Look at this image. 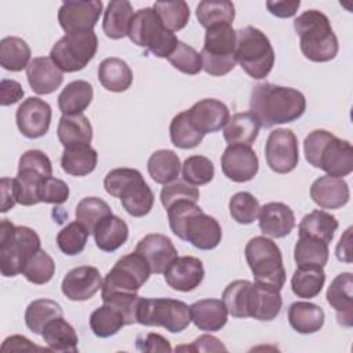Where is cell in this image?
Listing matches in <instances>:
<instances>
[{
    "instance_id": "obj_2",
    "label": "cell",
    "mask_w": 353,
    "mask_h": 353,
    "mask_svg": "<svg viewBox=\"0 0 353 353\" xmlns=\"http://www.w3.org/2000/svg\"><path fill=\"white\" fill-rule=\"evenodd\" d=\"M167 216L172 233L199 250H214L221 243L222 229L219 222L204 214L194 201L174 203L167 208Z\"/></svg>"
},
{
    "instance_id": "obj_30",
    "label": "cell",
    "mask_w": 353,
    "mask_h": 353,
    "mask_svg": "<svg viewBox=\"0 0 353 353\" xmlns=\"http://www.w3.org/2000/svg\"><path fill=\"white\" fill-rule=\"evenodd\" d=\"M92 234L101 251L113 252L127 241L128 226L120 216L110 214L95 226Z\"/></svg>"
},
{
    "instance_id": "obj_51",
    "label": "cell",
    "mask_w": 353,
    "mask_h": 353,
    "mask_svg": "<svg viewBox=\"0 0 353 353\" xmlns=\"http://www.w3.org/2000/svg\"><path fill=\"white\" fill-rule=\"evenodd\" d=\"M88 236V230L80 222H70L57 234V244L65 255L73 256L83 252Z\"/></svg>"
},
{
    "instance_id": "obj_17",
    "label": "cell",
    "mask_w": 353,
    "mask_h": 353,
    "mask_svg": "<svg viewBox=\"0 0 353 353\" xmlns=\"http://www.w3.org/2000/svg\"><path fill=\"white\" fill-rule=\"evenodd\" d=\"M101 0L63 1L58 11V22L66 33L92 30L102 14Z\"/></svg>"
},
{
    "instance_id": "obj_29",
    "label": "cell",
    "mask_w": 353,
    "mask_h": 353,
    "mask_svg": "<svg viewBox=\"0 0 353 353\" xmlns=\"http://www.w3.org/2000/svg\"><path fill=\"white\" fill-rule=\"evenodd\" d=\"M57 135L63 148L90 145L92 141V127L83 114H62L57 127Z\"/></svg>"
},
{
    "instance_id": "obj_21",
    "label": "cell",
    "mask_w": 353,
    "mask_h": 353,
    "mask_svg": "<svg viewBox=\"0 0 353 353\" xmlns=\"http://www.w3.org/2000/svg\"><path fill=\"white\" fill-rule=\"evenodd\" d=\"M163 274L165 283L172 290L189 292L201 284L204 279V266L196 256H176Z\"/></svg>"
},
{
    "instance_id": "obj_12",
    "label": "cell",
    "mask_w": 353,
    "mask_h": 353,
    "mask_svg": "<svg viewBox=\"0 0 353 353\" xmlns=\"http://www.w3.org/2000/svg\"><path fill=\"white\" fill-rule=\"evenodd\" d=\"M48 176H52V164L48 156L37 149L26 150L19 157L18 174L14 178L17 203L26 207L40 203L39 189Z\"/></svg>"
},
{
    "instance_id": "obj_41",
    "label": "cell",
    "mask_w": 353,
    "mask_h": 353,
    "mask_svg": "<svg viewBox=\"0 0 353 353\" xmlns=\"http://www.w3.org/2000/svg\"><path fill=\"white\" fill-rule=\"evenodd\" d=\"M30 47L15 36H7L0 41V65L10 72H21L30 63Z\"/></svg>"
},
{
    "instance_id": "obj_6",
    "label": "cell",
    "mask_w": 353,
    "mask_h": 353,
    "mask_svg": "<svg viewBox=\"0 0 353 353\" xmlns=\"http://www.w3.org/2000/svg\"><path fill=\"white\" fill-rule=\"evenodd\" d=\"M40 237L28 226H15L8 219L0 222V272L14 277L23 272L26 262L39 251Z\"/></svg>"
},
{
    "instance_id": "obj_43",
    "label": "cell",
    "mask_w": 353,
    "mask_h": 353,
    "mask_svg": "<svg viewBox=\"0 0 353 353\" xmlns=\"http://www.w3.org/2000/svg\"><path fill=\"white\" fill-rule=\"evenodd\" d=\"M125 324L123 313L109 303L97 307L90 316V328L98 338L116 335Z\"/></svg>"
},
{
    "instance_id": "obj_19",
    "label": "cell",
    "mask_w": 353,
    "mask_h": 353,
    "mask_svg": "<svg viewBox=\"0 0 353 353\" xmlns=\"http://www.w3.org/2000/svg\"><path fill=\"white\" fill-rule=\"evenodd\" d=\"M186 114L192 125L203 135L219 131L230 119L228 106L214 98L200 99L186 110Z\"/></svg>"
},
{
    "instance_id": "obj_26",
    "label": "cell",
    "mask_w": 353,
    "mask_h": 353,
    "mask_svg": "<svg viewBox=\"0 0 353 353\" xmlns=\"http://www.w3.org/2000/svg\"><path fill=\"white\" fill-rule=\"evenodd\" d=\"M259 229L265 236L285 237L295 228L294 211L284 203H266L259 208Z\"/></svg>"
},
{
    "instance_id": "obj_18",
    "label": "cell",
    "mask_w": 353,
    "mask_h": 353,
    "mask_svg": "<svg viewBox=\"0 0 353 353\" xmlns=\"http://www.w3.org/2000/svg\"><path fill=\"white\" fill-rule=\"evenodd\" d=\"M221 167L225 176L233 182H248L259 170L256 153L248 145H228L221 157Z\"/></svg>"
},
{
    "instance_id": "obj_36",
    "label": "cell",
    "mask_w": 353,
    "mask_h": 353,
    "mask_svg": "<svg viewBox=\"0 0 353 353\" xmlns=\"http://www.w3.org/2000/svg\"><path fill=\"white\" fill-rule=\"evenodd\" d=\"M92 98V85L85 80H74L61 91L58 106L62 114H80L88 108Z\"/></svg>"
},
{
    "instance_id": "obj_3",
    "label": "cell",
    "mask_w": 353,
    "mask_h": 353,
    "mask_svg": "<svg viewBox=\"0 0 353 353\" xmlns=\"http://www.w3.org/2000/svg\"><path fill=\"white\" fill-rule=\"evenodd\" d=\"M306 161L330 176L343 178L353 171V148L327 130H314L303 141Z\"/></svg>"
},
{
    "instance_id": "obj_13",
    "label": "cell",
    "mask_w": 353,
    "mask_h": 353,
    "mask_svg": "<svg viewBox=\"0 0 353 353\" xmlns=\"http://www.w3.org/2000/svg\"><path fill=\"white\" fill-rule=\"evenodd\" d=\"M98 50V37L94 30L66 33L50 51L52 62L66 73L84 69L95 57Z\"/></svg>"
},
{
    "instance_id": "obj_57",
    "label": "cell",
    "mask_w": 353,
    "mask_h": 353,
    "mask_svg": "<svg viewBox=\"0 0 353 353\" xmlns=\"http://www.w3.org/2000/svg\"><path fill=\"white\" fill-rule=\"evenodd\" d=\"M135 342H137V349L139 352H171L172 350L168 339L154 332L139 335Z\"/></svg>"
},
{
    "instance_id": "obj_8",
    "label": "cell",
    "mask_w": 353,
    "mask_h": 353,
    "mask_svg": "<svg viewBox=\"0 0 353 353\" xmlns=\"http://www.w3.org/2000/svg\"><path fill=\"white\" fill-rule=\"evenodd\" d=\"M236 36L234 54L241 69L255 80L265 79L274 65V51L268 36L254 26L239 29Z\"/></svg>"
},
{
    "instance_id": "obj_33",
    "label": "cell",
    "mask_w": 353,
    "mask_h": 353,
    "mask_svg": "<svg viewBox=\"0 0 353 353\" xmlns=\"http://www.w3.org/2000/svg\"><path fill=\"white\" fill-rule=\"evenodd\" d=\"M132 4L127 0L109 1L103 12L102 28L109 39L119 40L128 34L130 23L134 17Z\"/></svg>"
},
{
    "instance_id": "obj_22",
    "label": "cell",
    "mask_w": 353,
    "mask_h": 353,
    "mask_svg": "<svg viewBox=\"0 0 353 353\" xmlns=\"http://www.w3.org/2000/svg\"><path fill=\"white\" fill-rule=\"evenodd\" d=\"M102 287V277L94 266H79L69 270L61 284L62 294L70 301L91 299Z\"/></svg>"
},
{
    "instance_id": "obj_9",
    "label": "cell",
    "mask_w": 353,
    "mask_h": 353,
    "mask_svg": "<svg viewBox=\"0 0 353 353\" xmlns=\"http://www.w3.org/2000/svg\"><path fill=\"white\" fill-rule=\"evenodd\" d=\"M127 36L135 46L146 48L157 58H167L179 41L176 36L163 25L153 7L135 11Z\"/></svg>"
},
{
    "instance_id": "obj_46",
    "label": "cell",
    "mask_w": 353,
    "mask_h": 353,
    "mask_svg": "<svg viewBox=\"0 0 353 353\" xmlns=\"http://www.w3.org/2000/svg\"><path fill=\"white\" fill-rule=\"evenodd\" d=\"M170 138L172 145L179 149H193L201 143L204 135L192 125L186 110H183L171 120Z\"/></svg>"
},
{
    "instance_id": "obj_55",
    "label": "cell",
    "mask_w": 353,
    "mask_h": 353,
    "mask_svg": "<svg viewBox=\"0 0 353 353\" xmlns=\"http://www.w3.org/2000/svg\"><path fill=\"white\" fill-rule=\"evenodd\" d=\"M200 197V192L193 185H189L185 181H174L171 183L164 185V188L160 192V201L163 207L167 210L174 203L189 200V201H197Z\"/></svg>"
},
{
    "instance_id": "obj_11",
    "label": "cell",
    "mask_w": 353,
    "mask_h": 353,
    "mask_svg": "<svg viewBox=\"0 0 353 353\" xmlns=\"http://www.w3.org/2000/svg\"><path fill=\"white\" fill-rule=\"evenodd\" d=\"M192 321L190 306L171 298H142L137 309V323L146 327H163L178 334Z\"/></svg>"
},
{
    "instance_id": "obj_56",
    "label": "cell",
    "mask_w": 353,
    "mask_h": 353,
    "mask_svg": "<svg viewBox=\"0 0 353 353\" xmlns=\"http://www.w3.org/2000/svg\"><path fill=\"white\" fill-rule=\"evenodd\" d=\"M69 199V186L62 179L48 176L43 181L39 189L40 203L62 204Z\"/></svg>"
},
{
    "instance_id": "obj_25",
    "label": "cell",
    "mask_w": 353,
    "mask_h": 353,
    "mask_svg": "<svg viewBox=\"0 0 353 353\" xmlns=\"http://www.w3.org/2000/svg\"><path fill=\"white\" fill-rule=\"evenodd\" d=\"M30 88L39 95H47L58 90L63 81V72L50 57H37L26 68Z\"/></svg>"
},
{
    "instance_id": "obj_58",
    "label": "cell",
    "mask_w": 353,
    "mask_h": 353,
    "mask_svg": "<svg viewBox=\"0 0 353 353\" xmlns=\"http://www.w3.org/2000/svg\"><path fill=\"white\" fill-rule=\"evenodd\" d=\"M178 350L186 349L190 352H226V346L212 335H201L193 341L190 346H179Z\"/></svg>"
},
{
    "instance_id": "obj_37",
    "label": "cell",
    "mask_w": 353,
    "mask_h": 353,
    "mask_svg": "<svg viewBox=\"0 0 353 353\" xmlns=\"http://www.w3.org/2000/svg\"><path fill=\"white\" fill-rule=\"evenodd\" d=\"M98 161V153L90 145L65 148L61 157L62 170L73 176H84L91 174Z\"/></svg>"
},
{
    "instance_id": "obj_59",
    "label": "cell",
    "mask_w": 353,
    "mask_h": 353,
    "mask_svg": "<svg viewBox=\"0 0 353 353\" xmlns=\"http://www.w3.org/2000/svg\"><path fill=\"white\" fill-rule=\"evenodd\" d=\"M23 90L21 84L15 80L3 79L0 83V102L3 106H8L12 103H17L23 97Z\"/></svg>"
},
{
    "instance_id": "obj_42",
    "label": "cell",
    "mask_w": 353,
    "mask_h": 353,
    "mask_svg": "<svg viewBox=\"0 0 353 353\" xmlns=\"http://www.w3.org/2000/svg\"><path fill=\"white\" fill-rule=\"evenodd\" d=\"M328 244L309 236L299 234L295 248H294V259L298 266H320L328 262Z\"/></svg>"
},
{
    "instance_id": "obj_24",
    "label": "cell",
    "mask_w": 353,
    "mask_h": 353,
    "mask_svg": "<svg viewBox=\"0 0 353 353\" xmlns=\"http://www.w3.org/2000/svg\"><path fill=\"white\" fill-rule=\"evenodd\" d=\"M310 197L320 208L336 210L347 204L350 190L345 179L324 175L312 183Z\"/></svg>"
},
{
    "instance_id": "obj_15",
    "label": "cell",
    "mask_w": 353,
    "mask_h": 353,
    "mask_svg": "<svg viewBox=\"0 0 353 353\" xmlns=\"http://www.w3.org/2000/svg\"><path fill=\"white\" fill-rule=\"evenodd\" d=\"M265 157L269 168L277 174H288L299 161L298 139L291 130H273L265 145Z\"/></svg>"
},
{
    "instance_id": "obj_54",
    "label": "cell",
    "mask_w": 353,
    "mask_h": 353,
    "mask_svg": "<svg viewBox=\"0 0 353 353\" xmlns=\"http://www.w3.org/2000/svg\"><path fill=\"white\" fill-rule=\"evenodd\" d=\"M167 59L175 69L185 74H197L203 69L201 55L183 41H178Z\"/></svg>"
},
{
    "instance_id": "obj_45",
    "label": "cell",
    "mask_w": 353,
    "mask_h": 353,
    "mask_svg": "<svg viewBox=\"0 0 353 353\" xmlns=\"http://www.w3.org/2000/svg\"><path fill=\"white\" fill-rule=\"evenodd\" d=\"M62 316L63 310L58 302L44 298L34 299L25 310V324L32 332L41 335L43 328L48 321Z\"/></svg>"
},
{
    "instance_id": "obj_49",
    "label": "cell",
    "mask_w": 353,
    "mask_h": 353,
    "mask_svg": "<svg viewBox=\"0 0 353 353\" xmlns=\"http://www.w3.org/2000/svg\"><path fill=\"white\" fill-rule=\"evenodd\" d=\"M215 175L212 161L200 154L188 157L182 164V178L185 182L193 186H201L210 183Z\"/></svg>"
},
{
    "instance_id": "obj_39",
    "label": "cell",
    "mask_w": 353,
    "mask_h": 353,
    "mask_svg": "<svg viewBox=\"0 0 353 353\" xmlns=\"http://www.w3.org/2000/svg\"><path fill=\"white\" fill-rule=\"evenodd\" d=\"M338 229L336 218L323 210H313L306 214L298 226L299 234L319 239L327 244H330L334 239V234Z\"/></svg>"
},
{
    "instance_id": "obj_16",
    "label": "cell",
    "mask_w": 353,
    "mask_h": 353,
    "mask_svg": "<svg viewBox=\"0 0 353 353\" xmlns=\"http://www.w3.org/2000/svg\"><path fill=\"white\" fill-rule=\"evenodd\" d=\"M51 117V106L37 97L26 98L15 113L18 130L23 137L30 139L41 138L48 132Z\"/></svg>"
},
{
    "instance_id": "obj_52",
    "label": "cell",
    "mask_w": 353,
    "mask_h": 353,
    "mask_svg": "<svg viewBox=\"0 0 353 353\" xmlns=\"http://www.w3.org/2000/svg\"><path fill=\"white\" fill-rule=\"evenodd\" d=\"M259 201L250 192H239L229 201L230 216L240 225L252 223L259 214Z\"/></svg>"
},
{
    "instance_id": "obj_44",
    "label": "cell",
    "mask_w": 353,
    "mask_h": 353,
    "mask_svg": "<svg viewBox=\"0 0 353 353\" xmlns=\"http://www.w3.org/2000/svg\"><path fill=\"white\" fill-rule=\"evenodd\" d=\"M196 17L205 29L216 25H232L234 19V4L229 0H204L196 8Z\"/></svg>"
},
{
    "instance_id": "obj_38",
    "label": "cell",
    "mask_w": 353,
    "mask_h": 353,
    "mask_svg": "<svg viewBox=\"0 0 353 353\" xmlns=\"http://www.w3.org/2000/svg\"><path fill=\"white\" fill-rule=\"evenodd\" d=\"M181 160L174 150L160 149L150 154L148 160V172L156 183L167 185L178 179Z\"/></svg>"
},
{
    "instance_id": "obj_40",
    "label": "cell",
    "mask_w": 353,
    "mask_h": 353,
    "mask_svg": "<svg viewBox=\"0 0 353 353\" xmlns=\"http://www.w3.org/2000/svg\"><path fill=\"white\" fill-rule=\"evenodd\" d=\"M325 283V273L320 266H298L291 277V290L298 298L317 296Z\"/></svg>"
},
{
    "instance_id": "obj_23",
    "label": "cell",
    "mask_w": 353,
    "mask_h": 353,
    "mask_svg": "<svg viewBox=\"0 0 353 353\" xmlns=\"http://www.w3.org/2000/svg\"><path fill=\"white\" fill-rule=\"evenodd\" d=\"M327 302L336 313V320L342 327L353 325V274L339 273L327 290Z\"/></svg>"
},
{
    "instance_id": "obj_61",
    "label": "cell",
    "mask_w": 353,
    "mask_h": 353,
    "mask_svg": "<svg viewBox=\"0 0 353 353\" xmlns=\"http://www.w3.org/2000/svg\"><path fill=\"white\" fill-rule=\"evenodd\" d=\"M301 6L299 0L294 1H266L268 11L277 18H291L296 14Z\"/></svg>"
},
{
    "instance_id": "obj_10",
    "label": "cell",
    "mask_w": 353,
    "mask_h": 353,
    "mask_svg": "<svg viewBox=\"0 0 353 353\" xmlns=\"http://www.w3.org/2000/svg\"><path fill=\"white\" fill-rule=\"evenodd\" d=\"M204 46L200 52L203 70L211 76L228 74L236 66V30L223 23L205 29Z\"/></svg>"
},
{
    "instance_id": "obj_7",
    "label": "cell",
    "mask_w": 353,
    "mask_h": 353,
    "mask_svg": "<svg viewBox=\"0 0 353 353\" xmlns=\"http://www.w3.org/2000/svg\"><path fill=\"white\" fill-rule=\"evenodd\" d=\"M244 254L255 284L277 291L283 288L285 283L283 255L273 240L265 236L252 237L245 244Z\"/></svg>"
},
{
    "instance_id": "obj_50",
    "label": "cell",
    "mask_w": 353,
    "mask_h": 353,
    "mask_svg": "<svg viewBox=\"0 0 353 353\" xmlns=\"http://www.w3.org/2000/svg\"><path fill=\"white\" fill-rule=\"evenodd\" d=\"M251 284L248 280H234L223 290L222 302L233 317H247V295Z\"/></svg>"
},
{
    "instance_id": "obj_63",
    "label": "cell",
    "mask_w": 353,
    "mask_h": 353,
    "mask_svg": "<svg viewBox=\"0 0 353 353\" xmlns=\"http://www.w3.org/2000/svg\"><path fill=\"white\" fill-rule=\"evenodd\" d=\"M350 245H352V228H347L346 232L343 233V236L341 237V240H339V243L336 245V250H335L336 258L339 261L346 262V263L352 262Z\"/></svg>"
},
{
    "instance_id": "obj_32",
    "label": "cell",
    "mask_w": 353,
    "mask_h": 353,
    "mask_svg": "<svg viewBox=\"0 0 353 353\" xmlns=\"http://www.w3.org/2000/svg\"><path fill=\"white\" fill-rule=\"evenodd\" d=\"M324 310L312 302L298 301L288 307V323L299 334H314L324 325Z\"/></svg>"
},
{
    "instance_id": "obj_47",
    "label": "cell",
    "mask_w": 353,
    "mask_h": 353,
    "mask_svg": "<svg viewBox=\"0 0 353 353\" xmlns=\"http://www.w3.org/2000/svg\"><path fill=\"white\" fill-rule=\"evenodd\" d=\"M112 214L110 205L99 197H84L76 207V221L80 222L91 234L95 226Z\"/></svg>"
},
{
    "instance_id": "obj_62",
    "label": "cell",
    "mask_w": 353,
    "mask_h": 353,
    "mask_svg": "<svg viewBox=\"0 0 353 353\" xmlns=\"http://www.w3.org/2000/svg\"><path fill=\"white\" fill-rule=\"evenodd\" d=\"M1 350L7 352V350H41V347H37L36 345H33L26 336L22 335H12L4 339L3 345H1Z\"/></svg>"
},
{
    "instance_id": "obj_35",
    "label": "cell",
    "mask_w": 353,
    "mask_h": 353,
    "mask_svg": "<svg viewBox=\"0 0 353 353\" xmlns=\"http://www.w3.org/2000/svg\"><path fill=\"white\" fill-rule=\"evenodd\" d=\"M261 124L251 112L233 114L225 125L223 138L229 145H248L254 143L259 134Z\"/></svg>"
},
{
    "instance_id": "obj_31",
    "label": "cell",
    "mask_w": 353,
    "mask_h": 353,
    "mask_svg": "<svg viewBox=\"0 0 353 353\" xmlns=\"http://www.w3.org/2000/svg\"><path fill=\"white\" fill-rule=\"evenodd\" d=\"M98 80L105 90L112 92H123L131 87L134 76L127 62L120 58L110 57L99 63Z\"/></svg>"
},
{
    "instance_id": "obj_5",
    "label": "cell",
    "mask_w": 353,
    "mask_h": 353,
    "mask_svg": "<svg viewBox=\"0 0 353 353\" xmlns=\"http://www.w3.org/2000/svg\"><path fill=\"white\" fill-rule=\"evenodd\" d=\"M103 186L110 196L120 199L123 208L131 216H145L153 208L154 194L135 168L123 167L109 171L103 179Z\"/></svg>"
},
{
    "instance_id": "obj_14",
    "label": "cell",
    "mask_w": 353,
    "mask_h": 353,
    "mask_svg": "<svg viewBox=\"0 0 353 353\" xmlns=\"http://www.w3.org/2000/svg\"><path fill=\"white\" fill-rule=\"evenodd\" d=\"M150 268L145 258L135 252L121 256L102 281L101 296L112 292H138L148 281Z\"/></svg>"
},
{
    "instance_id": "obj_60",
    "label": "cell",
    "mask_w": 353,
    "mask_h": 353,
    "mask_svg": "<svg viewBox=\"0 0 353 353\" xmlns=\"http://www.w3.org/2000/svg\"><path fill=\"white\" fill-rule=\"evenodd\" d=\"M0 196H1V204L0 211L7 212L17 204V193H15V185L14 178L3 176L0 179Z\"/></svg>"
},
{
    "instance_id": "obj_27",
    "label": "cell",
    "mask_w": 353,
    "mask_h": 353,
    "mask_svg": "<svg viewBox=\"0 0 353 353\" xmlns=\"http://www.w3.org/2000/svg\"><path fill=\"white\" fill-rule=\"evenodd\" d=\"M283 306L280 291L252 283L247 295V317L261 321L274 320Z\"/></svg>"
},
{
    "instance_id": "obj_28",
    "label": "cell",
    "mask_w": 353,
    "mask_h": 353,
    "mask_svg": "<svg viewBox=\"0 0 353 353\" xmlns=\"http://www.w3.org/2000/svg\"><path fill=\"white\" fill-rule=\"evenodd\" d=\"M228 314L222 299L205 298L190 306L192 321L201 331L215 332L222 330L228 323Z\"/></svg>"
},
{
    "instance_id": "obj_1",
    "label": "cell",
    "mask_w": 353,
    "mask_h": 353,
    "mask_svg": "<svg viewBox=\"0 0 353 353\" xmlns=\"http://www.w3.org/2000/svg\"><path fill=\"white\" fill-rule=\"evenodd\" d=\"M250 110L261 127L272 128L302 117L306 110V99L296 88L261 83L251 91Z\"/></svg>"
},
{
    "instance_id": "obj_20",
    "label": "cell",
    "mask_w": 353,
    "mask_h": 353,
    "mask_svg": "<svg viewBox=\"0 0 353 353\" xmlns=\"http://www.w3.org/2000/svg\"><path fill=\"white\" fill-rule=\"evenodd\" d=\"M135 251L141 254L148 262L150 272L161 274L178 256V251L174 247L170 237L160 233H150L141 239L135 247Z\"/></svg>"
},
{
    "instance_id": "obj_4",
    "label": "cell",
    "mask_w": 353,
    "mask_h": 353,
    "mask_svg": "<svg viewBox=\"0 0 353 353\" xmlns=\"http://www.w3.org/2000/svg\"><path fill=\"white\" fill-rule=\"evenodd\" d=\"M301 51L309 61L328 62L338 54L339 44L328 17L319 10H307L294 19Z\"/></svg>"
},
{
    "instance_id": "obj_34",
    "label": "cell",
    "mask_w": 353,
    "mask_h": 353,
    "mask_svg": "<svg viewBox=\"0 0 353 353\" xmlns=\"http://www.w3.org/2000/svg\"><path fill=\"white\" fill-rule=\"evenodd\" d=\"M44 342L47 343L50 350L55 352H77L79 336L63 317H57L48 321L41 332Z\"/></svg>"
},
{
    "instance_id": "obj_53",
    "label": "cell",
    "mask_w": 353,
    "mask_h": 353,
    "mask_svg": "<svg viewBox=\"0 0 353 353\" xmlns=\"http://www.w3.org/2000/svg\"><path fill=\"white\" fill-rule=\"evenodd\" d=\"M22 274L28 281L33 284H46L55 274L54 259L44 250H39L26 262Z\"/></svg>"
},
{
    "instance_id": "obj_48",
    "label": "cell",
    "mask_w": 353,
    "mask_h": 353,
    "mask_svg": "<svg viewBox=\"0 0 353 353\" xmlns=\"http://www.w3.org/2000/svg\"><path fill=\"white\" fill-rule=\"evenodd\" d=\"M153 10L160 17L163 25L170 32H178L183 29L190 18V10L188 3L182 0L176 1H156Z\"/></svg>"
}]
</instances>
